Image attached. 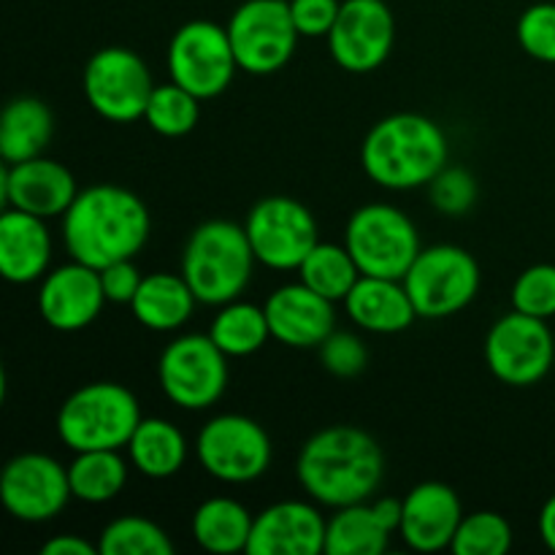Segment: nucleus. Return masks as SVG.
Returning <instances> with one entry per match:
<instances>
[{
	"label": "nucleus",
	"instance_id": "obj_34",
	"mask_svg": "<svg viewBox=\"0 0 555 555\" xmlns=\"http://www.w3.org/2000/svg\"><path fill=\"white\" fill-rule=\"evenodd\" d=\"M513 547V529L507 518L491 509L464 515L450 551L455 555H507Z\"/></svg>",
	"mask_w": 555,
	"mask_h": 555
},
{
	"label": "nucleus",
	"instance_id": "obj_1",
	"mask_svg": "<svg viewBox=\"0 0 555 555\" xmlns=\"http://www.w3.org/2000/svg\"><path fill=\"white\" fill-rule=\"evenodd\" d=\"M152 217L144 201L119 184H92L79 190L63 215L65 249L79 263L106 269L117 260H133L144 249Z\"/></svg>",
	"mask_w": 555,
	"mask_h": 555
},
{
	"label": "nucleus",
	"instance_id": "obj_31",
	"mask_svg": "<svg viewBox=\"0 0 555 555\" xmlns=\"http://www.w3.org/2000/svg\"><path fill=\"white\" fill-rule=\"evenodd\" d=\"M298 280L328 301H345L361 280V269L345 244L318 242V247L298 266Z\"/></svg>",
	"mask_w": 555,
	"mask_h": 555
},
{
	"label": "nucleus",
	"instance_id": "obj_15",
	"mask_svg": "<svg viewBox=\"0 0 555 555\" xmlns=\"http://www.w3.org/2000/svg\"><path fill=\"white\" fill-rule=\"evenodd\" d=\"M70 499L68 469L52 455L22 453L11 459L0 475V502L9 515L25 524L57 518Z\"/></svg>",
	"mask_w": 555,
	"mask_h": 555
},
{
	"label": "nucleus",
	"instance_id": "obj_8",
	"mask_svg": "<svg viewBox=\"0 0 555 555\" xmlns=\"http://www.w3.org/2000/svg\"><path fill=\"white\" fill-rule=\"evenodd\" d=\"M157 379L171 404L209 410L228 388V356L209 334H188L168 341L157 361Z\"/></svg>",
	"mask_w": 555,
	"mask_h": 555
},
{
	"label": "nucleus",
	"instance_id": "obj_5",
	"mask_svg": "<svg viewBox=\"0 0 555 555\" xmlns=\"http://www.w3.org/2000/svg\"><path fill=\"white\" fill-rule=\"evenodd\" d=\"M141 423L139 399L130 388L108 379L81 385L57 412V437L74 453L122 450Z\"/></svg>",
	"mask_w": 555,
	"mask_h": 555
},
{
	"label": "nucleus",
	"instance_id": "obj_29",
	"mask_svg": "<svg viewBox=\"0 0 555 555\" xmlns=\"http://www.w3.org/2000/svg\"><path fill=\"white\" fill-rule=\"evenodd\" d=\"M70 493L87 504H106L122 493L128 464L119 450H85L68 466Z\"/></svg>",
	"mask_w": 555,
	"mask_h": 555
},
{
	"label": "nucleus",
	"instance_id": "obj_40",
	"mask_svg": "<svg viewBox=\"0 0 555 555\" xmlns=\"http://www.w3.org/2000/svg\"><path fill=\"white\" fill-rule=\"evenodd\" d=\"M141 282H144V276L135 269L133 260H117V263H108L106 269H101V285L108 304H128L130 307Z\"/></svg>",
	"mask_w": 555,
	"mask_h": 555
},
{
	"label": "nucleus",
	"instance_id": "obj_18",
	"mask_svg": "<svg viewBox=\"0 0 555 555\" xmlns=\"http://www.w3.org/2000/svg\"><path fill=\"white\" fill-rule=\"evenodd\" d=\"M79 195L76 179L63 163L49 157H33L22 163H5L0 198L5 209H20L27 215L63 217Z\"/></svg>",
	"mask_w": 555,
	"mask_h": 555
},
{
	"label": "nucleus",
	"instance_id": "obj_20",
	"mask_svg": "<svg viewBox=\"0 0 555 555\" xmlns=\"http://www.w3.org/2000/svg\"><path fill=\"white\" fill-rule=\"evenodd\" d=\"M328 520L307 502H276L255 518L249 555H320L325 553Z\"/></svg>",
	"mask_w": 555,
	"mask_h": 555
},
{
	"label": "nucleus",
	"instance_id": "obj_7",
	"mask_svg": "<svg viewBox=\"0 0 555 555\" xmlns=\"http://www.w3.org/2000/svg\"><path fill=\"white\" fill-rule=\"evenodd\" d=\"M404 287L417 318H450L469 307L480 293V266L455 244L423 247L404 274Z\"/></svg>",
	"mask_w": 555,
	"mask_h": 555
},
{
	"label": "nucleus",
	"instance_id": "obj_2",
	"mask_svg": "<svg viewBox=\"0 0 555 555\" xmlns=\"http://www.w3.org/2000/svg\"><path fill=\"white\" fill-rule=\"evenodd\" d=\"M385 459L377 439L358 426H328L304 442L296 477L323 507L369 502L383 482Z\"/></svg>",
	"mask_w": 555,
	"mask_h": 555
},
{
	"label": "nucleus",
	"instance_id": "obj_39",
	"mask_svg": "<svg viewBox=\"0 0 555 555\" xmlns=\"http://www.w3.org/2000/svg\"><path fill=\"white\" fill-rule=\"evenodd\" d=\"M293 22L304 38H323L339 16V0H287Z\"/></svg>",
	"mask_w": 555,
	"mask_h": 555
},
{
	"label": "nucleus",
	"instance_id": "obj_30",
	"mask_svg": "<svg viewBox=\"0 0 555 555\" xmlns=\"http://www.w3.org/2000/svg\"><path fill=\"white\" fill-rule=\"evenodd\" d=\"M209 336L228 358L255 356L271 339L266 309L238 298L222 304L217 318L211 320Z\"/></svg>",
	"mask_w": 555,
	"mask_h": 555
},
{
	"label": "nucleus",
	"instance_id": "obj_21",
	"mask_svg": "<svg viewBox=\"0 0 555 555\" xmlns=\"http://www.w3.org/2000/svg\"><path fill=\"white\" fill-rule=\"evenodd\" d=\"M271 339L296 350L320 347L334 334V301L314 293L301 280L282 285L266 298Z\"/></svg>",
	"mask_w": 555,
	"mask_h": 555
},
{
	"label": "nucleus",
	"instance_id": "obj_27",
	"mask_svg": "<svg viewBox=\"0 0 555 555\" xmlns=\"http://www.w3.org/2000/svg\"><path fill=\"white\" fill-rule=\"evenodd\" d=\"M255 518L236 499L215 496L198 504L193 513V537L206 553H247Z\"/></svg>",
	"mask_w": 555,
	"mask_h": 555
},
{
	"label": "nucleus",
	"instance_id": "obj_10",
	"mask_svg": "<svg viewBox=\"0 0 555 555\" xmlns=\"http://www.w3.org/2000/svg\"><path fill=\"white\" fill-rule=\"evenodd\" d=\"M228 27L209 20L184 22L168 43V74L171 81L193 92L198 101L222 95L236 76Z\"/></svg>",
	"mask_w": 555,
	"mask_h": 555
},
{
	"label": "nucleus",
	"instance_id": "obj_41",
	"mask_svg": "<svg viewBox=\"0 0 555 555\" xmlns=\"http://www.w3.org/2000/svg\"><path fill=\"white\" fill-rule=\"evenodd\" d=\"M41 555H101L98 553V542H87L85 537L76 534H60L52 537L49 542H43Z\"/></svg>",
	"mask_w": 555,
	"mask_h": 555
},
{
	"label": "nucleus",
	"instance_id": "obj_24",
	"mask_svg": "<svg viewBox=\"0 0 555 555\" xmlns=\"http://www.w3.org/2000/svg\"><path fill=\"white\" fill-rule=\"evenodd\" d=\"M195 304H198V298L182 274L177 276L168 274V271H155V274L144 276L130 309L144 328L168 334V331L182 328L193 318Z\"/></svg>",
	"mask_w": 555,
	"mask_h": 555
},
{
	"label": "nucleus",
	"instance_id": "obj_12",
	"mask_svg": "<svg viewBox=\"0 0 555 555\" xmlns=\"http://www.w3.org/2000/svg\"><path fill=\"white\" fill-rule=\"evenodd\" d=\"M258 263L274 271H298L318 247V220L312 211L287 195H269L249 209L244 222Z\"/></svg>",
	"mask_w": 555,
	"mask_h": 555
},
{
	"label": "nucleus",
	"instance_id": "obj_14",
	"mask_svg": "<svg viewBox=\"0 0 555 555\" xmlns=\"http://www.w3.org/2000/svg\"><path fill=\"white\" fill-rule=\"evenodd\" d=\"M81 87L92 112L117 125L144 119L146 103L155 90L144 60L125 47H106L92 54Z\"/></svg>",
	"mask_w": 555,
	"mask_h": 555
},
{
	"label": "nucleus",
	"instance_id": "obj_19",
	"mask_svg": "<svg viewBox=\"0 0 555 555\" xmlns=\"http://www.w3.org/2000/svg\"><path fill=\"white\" fill-rule=\"evenodd\" d=\"M461 520L459 493L444 482H421L401 499L399 534L417 553L450 551Z\"/></svg>",
	"mask_w": 555,
	"mask_h": 555
},
{
	"label": "nucleus",
	"instance_id": "obj_38",
	"mask_svg": "<svg viewBox=\"0 0 555 555\" xmlns=\"http://www.w3.org/2000/svg\"><path fill=\"white\" fill-rule=\"evenodd\" d=\"M318 350L320 363L334 377H358L369 366V347L356 334H347V331H334Z\"/></svg>",
	"mask_w": 555,
	"mask_h": 555
},
{
	"label": "nucleus",
	"instance_id": "obj_32",
	"mask_svg": "<svg viewBox=\"0 0 555 555\" xmlns=\"http://www.w3.org/2000/svg\"><path fill=\"white\" fill-rule=\"evenodd\" d=\"M201 117V101L190 90H184L177 81L155 85L150 103H146L144 122L155 133L166 139H182L190 130H195Z\"/></svg>",
	"mask_w": 555,
	"mask_h": 555
},
{
	"label": "nucleus",
	"instance_id": "obj_36",
	"mask_svg": "<svg viewBox=\"0 0 555 555\" xmlns=\"http://www.w3.org/2000/svg\"><path fill=\"white\" fill-rule=\"evenodd\" d=\"M428 193H431V204L437 206L442 215L461 217L475 206L477 179L472 177L466 168L444 166L442 171L434 177V182L428 184Z\"/></svg>",
	"mask_w": 555,
	"mask_h": 555
},
{
	"label": "nucleus",
	"instance_id": "obj_33",
	"mask_svg": "<svg viewBox=\"0 0 555 555\" xmlns=\"http://www.w3.org/2000/svg\"><path fill=\"white\" fill-rule=\"evenodd\" d=\"M98 553L101 555H171L173 542L166 531L150 518L141 515H125L112 520L98 537Z\"/></svg>",
	"mask_w": 555,
	"mask_h": 555
},
{
	"label": "nucleus",
	"instance_id": "obj_37",
	"mask_svg": "<svg viewBox=\"0 0 555 555\" xmlns=\"http://www.w3.org/2000/svg\"><path fill=\"white\" fill-rule=\"evenodd\" d=\"M518 43L529 57L555 65V3H534L520 14Z\"/></svg>",
	"mask_w": 555,
	"mask_h": 555
},
{
	"label": "nucleus",
	"instance_id": "obj_17",
	"mask_svg": "<svg viewBox=\"0 0 555 555\" xmlns=\"http://www.w3.org/2000/svg\"><path fill=\"white\" fill-rule=\"evenodd\" d=\"M103 304H106V293L101 285V271L74 258L70 263L49 271L38 291V312L43 323L65 334L95 323Z\"/></svg>",
	"mask_w": 555,
	"mask_h": 555
},
{
	"label": "nucleus",
	"instance_id": "obj_28",
	"mask_svg": "<svg viewBox=\"0 0 555 555\" xmlns=\"http://www.w3.org/2000/svg\"><path fill=\"white\" fill-rule=\"evenodd\" d=\"M393 529L379 518L377 507L369 502L350 504L336 509L328 518L325 531V553L328 555H383Z\"/></svg>",
	"mask_w": 555,
	"mask_h": 555
},
{
	"label": "nucleus",
	"instance_id": "obj_13",
	"mask_svg": "<svg viewBox=\"0 0 555 555\" xmlns=\"http://www.w3.org/2000/svg\"><path fill=\"white\" fill-rule=\"evenodd\" d=\"M553 361L555 341L547 320L513 309L488 331L486 363L499 383L529 388L547 377Z\"/></svg>",
	"mask_w": 555,
	"mask_h": 555
},
{
	"label": "nucleus",
	"instance_id": "obj_9",
	"mask_svg": "<svg viewBox=\"0 0 555 555\" xmlns=\"http://www.w3.org/2000/svg\"><path fill=\"white\" fill-rule=\"evenodd\" d=\"M225 27L238 70L255 76L285 68L301 38L287 0H244Z\"/></svg>",
	"mask_w": 555,
	"mask_h": 555
},
{
	"label": "nucleus",
	"instance_id": "obj_25",
	"mask_svg": "<svg viewBox=\"0 0 555 555\" xmlns=\"http://www.w3.org/2000/svg\"><path fill=\"white\" fill-rule=\"evenodd\" d=\"M54 133L52 112L33 95L5 103L0 117V157L5 163H22L41 157Z\"/></svg>",
	"mask_w": 555,
	"mask_h": 555
},
{
	"label": "nucleus",
	"instance_id": "obj_42",
	"mask_svg": "<svg viewBox=\"0 0 555 555\" xmlns=\"http://www.w3.org/2000/svg\"><path fill=\"white\" fill-rule=\"evenodd\" d=\"M540 537L547 551L555 553V496L547 499L540 513Z\"/></svg>",
	"mask_w": 555,
	"mask_h": 555
},
{
	"label": "nucleus",
	"instance_id": "obj_6",
	"mask_svg": "<svg viewBox=\"0 0 555 555\" xmlns=\"http://www.w3.org/2000/svg\"><path fill=\"white\" fill-rule=\"evenodd\" d=\"M345 247L361 274L388 280H404L423 249L415 222L390 204H366L352 211L345 228Z\"/></svg>",
	"mask_w": 555,
	"mask_h": 555
},
{
	"label": "nucleus",
	"instance_id": "obj_23",
	"mask_svg": "<svg viewBox=\"0 0 555 555\" xmlns=\"http://www.w3.org/2000/svg\"><path fill=\"white\" fill-rule=\"evenodd\" d=\"M345 307L352 323L369 334H401L417 318L404 282L388 276L361 274L350 296L345 298Z\"/></svg>",
	"mask_w": 555,
	"mask_h": 555
},
{
	"label": "nucleus",
	"instance_id": "obj_22",
	"mask_svg": "<svg viewBox=\"0 0 555 555\" xmlns=\"http://www.w3.org/2000/svg\"><path fill=\"white\" fill-rule=\"evenodd\" d=\"M52 236L47 220L20 209L0 215V271L14 285H30L49 274Z\"/></svg>",
	"mask_w": 555,
	"mask_h": 555
},
{
	"label": "nucleus",
	"instance_id": "obj_26",
	"mask_svg": "<svg viewBox=\"0 0 555 555\" xmlns=\"http://www.w3.org/2000/svg\"><path fill=\"white\" fill-rule=\"evenodd\" d=\"M130 464L150 480H168L188 461V439L166 417H141L128 442Z\"/></svg>",
	"mask_w": 555,
	"mask_h": 555
},
{
	"label": "nucleus",
	"instance_id": "obj_3",
	"mask_svg": "<svg viewBox=\"0 0 555 555\" xmlns=\"http://www.w3.org/2000/svg\"><path fill=\"white\" fill-rule=\"evenodd\" d=\"M361 166L379 188H426L448 166V139L444 130L423 114H390L363 139Z\"/></svg>",
	"mask_w": 555,
	"mask_h": 555
},
{
	"label": "nucleus",
	"instance_id": "obj_16",
	"mask_svg": "<svg viewBox=\"0 0 555 555\" xmlns=\"http://www.w3.org/2000/svg\"><path fill=\"white\" fill-rule=\"evenodd\" d=\"M325 38L339 68L350 74L377 70L393 52V11L385 0H345Z\"/></svg>",
	"mask_w": 555,
	"mask_h": 555
},
{
	"label": "nucleus",
	"instance_id": "obj_35",
	"mask_svg": "<svg viewBox=\"0 0 555 555\" xmlns=\"http://www.w3.org/2000/svg\"><path fill=\"white\" fill-rule=\"evenodd\" d=\"M513 309L531 318H555V266L537 263L513 285Z\"/></svg>",
	"mask_w": 555,
	"mask_h": 555
},
{
	"label": "nucleus",
	"instance_id": "obj_4",
	"mask_svg": "<svg viewBox=\"0 0 555 555\" xmlns=\"http://www.w3.org/2000/svg\"><path fill=\"white\" fill-rule=\"evenodd\" d=\"M255 258L244 225L231 220L201 222L182 253V276L195 298L209 307L236 301L249 285Z\"/></svg>",
	"mask_w": 555,
	"mask_h": 555
},
{
	"label": "nucleus",
	"instance_id": "obj_11",
	"mask_svg": "<svg viewBox=\"0 0 555 555\" xmlns=\"http://www.w3.org/2000/svg\"><path fill=\"white\" fill-rule=\"evenodd\" d=\"M195 455L204 472L228 486H244L266 475L271 464V439L247 415H217L201 428Z\"/></svg>",
	"mask_w": 555,
	"mask_h": 555
}]
</instances>
